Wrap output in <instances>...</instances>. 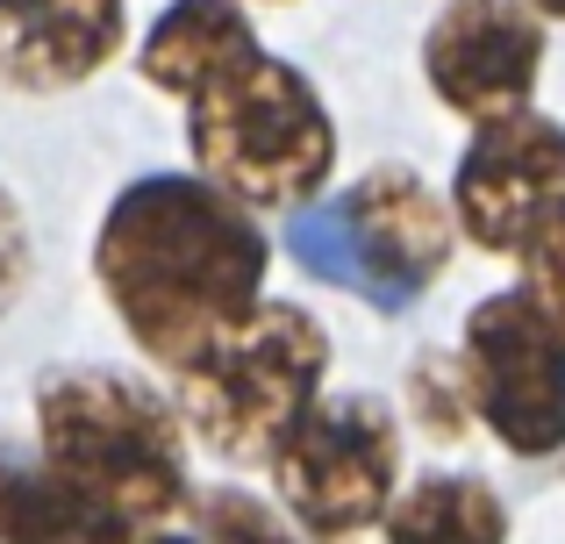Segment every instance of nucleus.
Returning a JSON list of instances; mask_svg holds the SVG:
<instances>
[{
	"label": "nucleus",
	"mask_w": 565,
	"mask_h": 544,
	"mask_svg": "<svg viewBox=\"0 0 565 544\" xmlns=\"http://www.w3.org/2000/svg\"><path fill=\"white\" fill-rule=\"evenodd\" d=\"M265 273H273L265 230L201 172L129 180L94 237L100 294L137 337V351L166 373L265 301Z\"/></svg>",
	"instance_id": "obj_1"
},
{
	"label": "nucleus",
	"mask_w": 565,
	"mask_h": 544,
	"mask_svg": "<svg viewBox=\"0 0 565 544\" xmlns=\"http://www.w3.org/2000/svg\"><path fill=\"white\" fill-rule=\"evenodd\" d=\"M36 459L115 531H158L186 509L180 408L108 365H57L36 380Z\"/></svg>",
	"instance_id": "obj_2"
},
{
	"label": "nucleus",
	"mask_w": 565,
	"mask_h": 544,
	"mask_svg": "<svg viewBox=\"0 0 565 544\" xmlns=\"http://www.w3.org/2000/svg\"><path fill=\"white\" fill-rule=\"evenodd\" d=\"M186 100V151L244 209H308L337 172V122L308 72L265 43L215 65Z\"/></svg>",
	"instance_id": "obj_3"
},
{
	"label": "nucleus",
	"mask_w": 565,
	"mask_h": 544,
	"mask_svg": "<svg viewBox=\"0 0 565 544\" xmlns=\"http://www.w3.org/2000/svg\"><path fill=\"white\" fill-rule=\"evenodd\" d=\"M330 373V337L308 308L258 301L244 322L172 365V408L215 459L265 466Z\"/></svg>",
	"instance_id": "obj_4"
},
{
	"label": "nucleus",
	"mask_w": 565,
	"mask_h": 544,
	"mask_svg": "<svg viewBox=\"0 0 565 544\" xmlns=\"http://www.w3.org/2000/svg\"><path fill=\"white\" fill-rule=\"evenodd\" d=\"M287 244H294L308 279L344 287V294H359V301L394 316V308L423 301L429 279L451 266L458 223L429 194V180H415L408 166H373L337 201L308 209Z\"/></svg>",
	"instance_id": "obj_5"
},
{
	"label": "nucleus",
	"mask_w": 565,
	"mask_h": 544,
	"mask_svg": "<svg viewBox=\"0 0 565 544\" xmlns=\"http://www.w3.org/2000/svg\"><path fill=\"white\" fill-rule=\"evenodd\" d=\"M273 488L316 537H359L394 502L401 430L380 394H316L273 445Z\"/></svg>",
	"instance_id": "obj_6"
},
{
	"label": "nucleus",
	"mask_w": 565,
	"mask_h": 544,
	"mask_svg": "<svg viewBox=\"0 0 565 544\" xmlns=\"http://www.w3.org/2000/svg\"><path fill=\"white\" fill-rule=\"evenodd\" d=\"M466 394L515 459L565 451V330L523 287L466 316Z\"/></svg>",
	"instance_id": "obj_7"
},
{
	"label": "nucleus",
	"mask_w": 565,
	"mask_h": 544,
	"mask_svg": "<svg viewBox=\"0 0 565 544\" xmlns=\"http://www.w3.org/2000/svg\"><path fill=\"white\" fill-rule=\"evenodd\" d=\"M451 223L480 252H515L544 215L565 209V122L552 115H494L472 129L451 172Z\"/></svg>",
	"instance_id": "obj_8"
},
{
	"label": "nucleus",
	"mask_w": 565,
	"mask_h": 544,
	"mask_svg": "<svg viewBox=\"0 0 565 544\" xmlns=\"http://www.w3.org/2000/svg\"><path fill=\"white\" fill-rule=\"evenodd\" d=\"M544 72V14L530 0H444L423 29V79L466 122L530 108Z\"/></svg>",
	"instance_id": "obj_9"
},
{
	"label": "nucleus",
	"mask_w": 565,
	"mask_h": 544,
	"mask_svg": "<svg viewBox=\"0 0 565 544\" xmlns=\"http://www.w3.org/2000/svg\"><path fill=\"white\" fill-rule=\"evenodd\" d=\"M129 43V0H29L0 14V72L22 94H65Z\"/></svg>",
	"instance_id": "obj_10"
},
{
	"label": "nucleus",
	"mask_w": 565,
	"mask_h": 544,
	"mask_svg": "<svg viewBox=\"0 0 565 544\" xmlns=\"http://www.w3.org/2000/svg\"><path fill=\"white\" fill-rule=\"evenodd\" d=\"M250 43H258V29H250L244 0H172V8L151 22V36H143L137 72L158 86V94L180 100L215 65H230L236 51H250Z\"/></svg>",
	"instance_id": "obj_11"
},
{
	"label": "nucleus",
	"mask_w": 565,
	"mask_h": 544,
	"mask_svg": "<svg viewBox=\"0 0 565 544\" xmlns=\"http://www.w3.org/2000/svg\"><path fill=\"white\" fill-rule=\"evenodd\" d=\"M100 509H86L43 459L0 445V544H122Z\"/></svg>",
	"instance_id": "obj_12"
},
{
	"label": "nucleus",
	"mask_w": 565,
	"mask_h": 544,
	"mask_svg": "<svg viewBox=\"0 0 565 544\" xmlns=\"http://www.w3.org/2000/svg\"><path fill=\"white\" fill-rule=\"evenodd\" d=\"M386 544H509V502L480 473H429L380 516Z\"/></svg>",
	"instance_id": "obj_13"
},
{
	"label": "nucleus",
	"mask_w": 565,
	"mask_h": 544,
	"mask_svg": "<svg viewBox=\"0 0 565 544\" xmlns=\"http://www.w3.org/2000/svg\"><path fill=\"white\" fill-rule=\"evenodd\" d=\"M515 266H523V294L544 308V316L565 330V209L558 215H544L537 230H530L523 244H515Z\"/></svg>",
	"instance_id": "obj_14"
},
{
	"label": "nucleus",
	"mask_w": 565,
	"mask_h": 544,
	"mask_svg": "<svg viewBox=\"0 0 565 544\" xmlns=\"http://www.w3.org/2000/svg\"><path fill=\"white\" fill-rule=\"evenodd\" d=\"M201 544H301V537L265 502H250L236 488H215V494H201Z\"/></svg>",
	"instance_id": "obj_15"
},
{
	"label": "nucleus",
	"mask_w": 565,
	"mask_h": 544,
	"mask_svg": "<svg viewBox=\"0 0 565 544\" xmlns=\"http://www.w3.org/2000/svg\"><path fill=\"white\" fill-rule=\"evenodd\" d=\"M458 373L444 359H423L415 365V416H423L429 437H458V423H466V408H458Z\"/></svg>",
	"instance_id": "obj_16"
},
{
	"label": "nucleus",
	"mask_w": 565,
	"mask_h": 544,
	"mask_svg": "<svg viewBox=\"0 0 565 544\" xmlns=\"http://www.w3.org/2000/svg\"><path fill=\"white\" fill-rule=\"evenodd\" d=\"M22 287H29V223L14 209V194L0 186V316L22 301Z\"/></svg>",
	"instance_id": "obj_17"
},
{
	"label": "nucleus",
	"mask_w": 565,
	"mask_h": 544,
	"mask_svg": "<svg viewBox=\"0 0 565 544\" xmlns=\"http://www.w3.org/2000/svg\"><path fill=\"white\" fill-rule=\"evenodd\" d=\"M122 544H201V537H166V531H129Z\"/></svg>",
	"instance_id": "obj_18"
},
{
	"label": "nucleus",
	"mask_w": 565,
	"mask_h": 544,
	"mask_svg": "<svg viewBox=\"0 0 565 544\" xmlns=\"http://www.w3.org/2000/svg\"><path fill=\"white\" fill-rule=\"evenodd\" d=\"M530 8H537L544 22H565V0H530Z\"/></svg>",
	"instance_id": "obj_19"
},
{
	"label": "nucleus",
	"mask_w": 565,
	"mask_h": 544,
	"mask_svg": "<svg viewBox=\"0 0 565 544\" xmlns=\"http://www.w3.org/2000/svg\"><path fill=\"white\" fill-rule=\"evenodd\" d=\"M14 8H29V0H0V14H14Z\"/></svg>",
	"instance_id": "obj_20"
}]
</instances>
